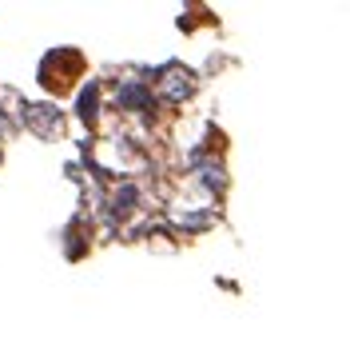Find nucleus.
I'll use <instances>...</instances> for the list:
<instances>
[{
    "mask_svg": "<svg viewBox=\"0 0 350 355\" xmlns=\"http://www.w3.org/2000/svg\"><path fill=\"white\" fill-rule=\"evenodd\" d=\"M80 72H84V56L72 52V49H56L44 64H40V76H44V84L52 92H68V88L76 84Z\"/></svg>",
    "mask_w": 350,
    "mask_h": 355,
    "instance_id": "f257e3e1",
    "label": "nucleus"
}]
</instances>
